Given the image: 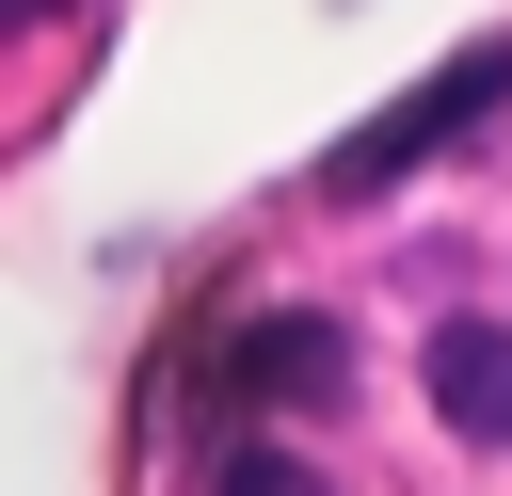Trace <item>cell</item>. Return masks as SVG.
Instances as JSON below:
<instances>
[{"instance_id":"obj_1","label":"cell","mask_w":512,"mask_h":496,"mask_svg":"<svg viewBox=\"0 0 512 496\" xmlns=\"http://www.w3.org/2000/svg\"><path fill=\"white\" fill-rule=\"evenodd\" d=\"M496 96H512V32H480V48H448V64L416 80V96H384V112H368V128H352V144L320 160V192H336V208L400 192V176H416V160H448V144H464V128H480Z\"/></svg>"},{"instance_id":"obj_2","label":"cell","mask_w":512,"mask_h":496,"mask_svg":"<svg viewBox=\"0 0 512 496\" xmlns=\"http://www.w3.org/2000/svg\"><path fill=\"white\" fill-rule=\"evenodd\" d=\"M224 416H256V400H288V416H336L352 400V336L336 320H256L240 352H224V384H208Z\"/></svg>"},{"instance_id":"obj_3","label":"cell","mask_w":512,"mask_h":496,"mask_svg":"<svg viewBox=\"0 0 512 496\" xmlns=\"http://www.w3.org/2000/svg\"><path fill=\"white\" fill-rule=\"evenodd\" d=\"M432 416L464 432V448H512V320H432Z\"/></svg>"},{"instance_id":"obj_4","label":"cell","mask_w":512,"mask_h":496,"mask_svg":"<svg viewBox=\"0 0 512 496\" xmlns=\"http://www.w3.org/2000/svg\"><path fill=\"white\" fill-rule=\"evenodd\" d=\"M224 496H336V480L288 464V448H224Z\"/></svg>"},{"instance_id":"obj_5","label":"cell","mask_w":512,"mask_h":496,"mask_svg":"<svg viewBox=\"0 0 512 496\" xmlns=\"http://www.w3.org/2000/svg\"><path fill=\"white\" fill-rule=\"evenodd\" d=\"M48 16H80V0H0V32H48Z\"/></svg>"}]
</instances>
